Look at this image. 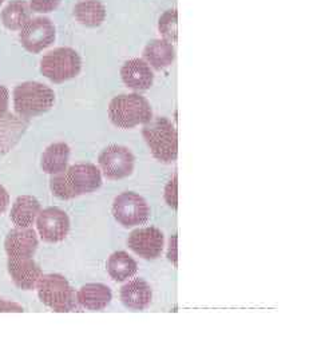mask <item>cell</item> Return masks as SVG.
<instances>
[{
	"label": "cell",
	"mask_w": 321,
	"mask_h": 361,
	"mask_svg": "<svg viewBox=\"0 0 321 361\" xmlns=\"http://www.w3.org/2000/svg\"><path fill=\"white\" fill-rule=\"evenodd\" d=\"M55 102V92L39 82H25L13 90V106L18 116L26 119L47 113Z\"/></svg>",
	"instance_id": "4"
},
{
	"label": "cell",
	"mask_w": 321,
	"mask_h": 361,
	"mask_svg": "<svg viewBox=\"0 0 321 361\" xmlns=\"http://www.w3.org/2000/svg\"><path fill=\"white\" fill-rule=\"evenodd\" d=\"M82 68L78 52L70 47H59L47 52L40 61V71L54 83H63L77 77Z\"/></svg>",
	"instance_id": "6"
},
{
	"label": "cell",
	"mask_w": 321,
	"mask_h": 361,
	"mask_svg": "<svg viewBox=\"0 0 321 361\" xmlns=\"http://www.w3.org/2000/svg\"><path fill=\"white\" fill-rule=\"evenodd\" d=\"M111 298L113 295L110 288L103 284L83 285L77 293L78 304L90 310H104Z\"/></svg>",
	"instance_id": "17"
},
{
	"label": "cell",
	"mask_w": 321,
	"mask_h": 361,
	"mask_svg": "<svg viewBox=\"0 0 321 361\" xmlns=\"http://www.w3.org/2000/svg\"><path fill=\"white\" fill-rule=\"evenodd\" d=\"M38 232L46 243H61L70 232V219L59 207H47L40 212L37 221Z\"/></svg>",
	"instance_id": "10"
},
{
	"label": "cell",
	"mask_w": 321,
	"mask_h": 361,
	"mask_svg": "<svg viewBox=\"0 0 321 361\" xmlns=\"http://www.w3.org/2000/svg\"><path fill=\"white\" fill-rule=\"evenodd\" d=\"M28 128V119L11 113L0 116V155L8 153Z\"/></svg>",
	"instance_id": "15"
},
{
	"label": "cell",
	"mask_w": 321,
	"mask_h": 361,
	"mask_svg": "<svg viewBox=\"0 0 321 361\" xmlns=\"http://www.w3.org/2000/svg\"><path fill=\"white\" fill-rule=\"evenodd\" d=\"M176 240H177V237L174 235V237H173V244H171V241H170V244L173 246V250H174V252H176ZM169 258H170V261L173 259L174 265H177V256H176V255H173V256H171V247L169 249Z\"/></svg>",
	"instance_id": "30"
},
{
	"label": "cell",
	"mask_w": 321,
	"mask_h": 361,
	"mask_svg": "<svg viewBox=\"0 0 321 361\" xmlns=\"http://www.w3.org/2000/svg\"><path fill=\"white\" fill-rule=\"evenodd\" d=\"M8 90L4 86H0V116H4L8 109Z\"/></svg>",
	"instance_id": "27"
},
{
	"label": "cell",
	"mask_w": 321,
	"mask_h": 361,
	"mask_svg": "<svg viewBox=\"0 0 321 361\" xmlns=\"http://www.w3.org/2000/svg\"><path fill=\"white\" fill-rule=\"evenodd\" d=\"M142 134L152 154L158 161L164 164L176 161L178 155V137L174 125L167 118H152V121L145 125Z\"/></svg>",
	"instance_id": "3"
},
{
	"label": "cell",
	"mask_w": 321,
	"mask_h": 361,
	"mask_svg": "<svg viewBox=\"0 0 321 361\" xmlns=\"http://www.w3.org/2000/svg\"><path fill=\"white\" fill-rule=\"evenodd\" d=\"M70 147L64 142H56L50 145L42 155V169L47 174H58L63 171L68 165Z\"/></svg>",
	"instance_id": "20"
},
{
	"label": "cell",
	"mask_w": 321,
	"mask_h": 361,
	"mask_svg": "<svg viewBox=\"0 0 321 361\" xmlns=\"http://www.w3.org/2000/svg\"><path fill=\"white\" fill-rule=\"evenodd\" d=\"M19 39L27 51L38 54L55 40V27L49 18H34L20 28Z\"/></svg>",
	"instance_id": "9"
},
{
	"label": "cell",
	"mask_w": 321,
	"mask_h": 361,
	"mask_svg": "<svg viewBox=\"0 0 321 361\" xmlns=\"http://www.w3.org/2000/svg\"><path fill=\"white\" fill-rule=\"evenodd\" d=\"M177 188H178V180H177V173L173 176V178L169 180L165 189V200H166L169 207H173L174 210L177 209L178 204V194H177Z\"/></svg>",
	"instance_id": "26"
},
{
	"label": "cell",
	"mask_w": 321,
	"mask_h": 361,
	"mask_svg": "<svg viewBox=\"0 0 321 361\" xmlns=\"http://www.w3.org/2000/svg\"><path fill=\"white\" fill-rule=\"evenodd\" d=\"M10 204V194L0 185V214L4 213Z\"/></svg>",
	"instance_id": "29"
},
{
	"label": "cell",
	"mask_w": 321,
	"mask_h": 361,
	"mask_svg": "<svg viewBox=\"0 0 321 361\" xmlns=\"http://www.w3.org/2000/svg\"><path fill=\"white\" fill-rule=\"evenodd\" d=\"M38 296L40 301L55 312H73L77 310L75 290L63 276L52 273L39 280Z\"/></svg>",
	"instance_id": "5"
},
{
	"label": "cell",
	"mask_w": 321,
	"mask_h": 361,
	"mask_svg": "<svg viewBox=\"0 0 321 361\" xmlns=\"http://www.w3.org/2000/svg\"><path fill=\"white\" fill-rule=\"evenodd\" d=\"M102 185L99 169L92 164H78L54 174L52 192L59 200H73L83 194L92 193Z\"/></svg>",
	"instance_id": "1"
},
{
	"label": "cell",
	"mask_w": 321,
	"mask_h": 361,
	"mask_svg": "<svg viewBox=\"0 0 321 361\" xmlns=\"http://www.w3.org/2000/svg\"><path fill=\"white\" fill-rule=\"evenodd\" d=\"M0 312H23V308L16 302L0 298Z\"/></svg>",
	"instance_id": "28"
},
{
	"label": "cell",
	"mask_w": 321,
	"mask_h": 361,
	"mask_svg": "<svg viewBox=\"0 0 321 361\" xmlns=\"http://www.w3.org/2000/svg\"><path fill=\"white\" fill-rule=\"evenodd\" d=\"M7 267L15 285L25 290L34 289L43 276L40 267L32 257L8 258Z\"/></svg>",
	"instance_id": "13"
},
{
	"label": "cell",
	"mask_w": 321,
	"mask_h": 361,
	"mask_svg": "<svg viewBox=\"0 0 321 361\" xmlns=\"http://www.w3.org/2000/svg\"><path fill=\"white\" fill-rule=\"evenodd\" d=\"M145 61L152 65L155 70H164L174 62L176 51L170 42L165 39H155L145 47Z\"/></svg>",
	"instance_id": "18"
},
{
	"label": "cell",
	"mask_w": 321,
	"mask_h": 361,
	"mask_svg": "<svg viewBox=\"0 0 321 361\" xmlns=\"http://www.w3.org/2000/svg\"><path fill=\"white\" fill-rule=\"evenodd\" d=\"M61 0H30V7L32 11L39 13H49L56 10Z\"/></svg>",
	"instance_id": "25"
},
{
	"label": "cell",
	"mask_w": 321,
	"mask_h": 361,
	"mask_svg": "<svg viewBox=\"0 0 321 361\" xmlns=\"http://www.w3.org/2000/svg\"><path fill=\"white\" fill-rule=\"evenodd\" d=\"M113 216L125 228L143 225L150 216V207L140 194L125 192L113 202Z\"/></svg>",
	"instance_id": "7"
},
{
	"label": "cell",
	"mask_w": 321,
	"mask_h": 361,
	"mask_svg": "<svg viewBox=\"0 0 321 361\" xmlns=\"http://www.w3.org/2000/svg\"><path fill=\"white\" fill-rule=\"evenodd\" d=\"M121 77L125 85L135 91L149 90L153 86L155 74L143 59H130L121 68Z\"/></svg>",
	"instance_id": "14"
},
{
	"label": "cell",
	"mask_w": 321,
	"mask_h": 361,
	"mask_svg": "<svg viewBox=\"0 0 321 361\" xmlns=\"http://www.w3.org/2000/svg\"><path fill=\"white\" fill-rule=\"evenodd\" d=\"M109 116L116 128L133 129L150 122L153 110L147 99L140 94H122L109 104Z\"/></svg>",
	"instance_id": "2"
},
{
	"label": "cell",
	"mask_w": 321,
	"mask_h": 361,
	"mask_svg": "<svg viewBox=\"0 0 321 361\" xmlns=\"http://www.w3.org/2000/svg\"><path fill=\"white\" fill-rule=\"evenodd\" d=\"M152 298V288L142 279H134L121 289V301L128 310H145L150 305Z\"/></svg>",
	"instance_id": "16"
},
{
	"label": "cell",
	"mask_w": 321,
	"mask_h": 361,
	"mask_svg": "<svg viewBox=\"0 0 321 361\" xmlns=\"http://www.w3.org/2000/svg\"><path fill=\"white\" fill-rule=\"evenodd\" d=\"M164 234L155 226L140 228L128 235V245L135 255L145 259H155L164 250Z\"/></svg>",
	"instance_id": "11"
},
{
	"label": "cell",
	"mask_w": 321,
	"mask_h": 361,
	"mask_svg": "<svg viewBox=\"0 0 321 361\" xmlns=\"http://www.w3.org/2000/svg\"><path fill=\"white\" fill-rule=\"evenodd\" d=\"M4 249L8 258L32 257L38 249L37 233L31 228H16L6 237Z\"/></svg>",
	"instance_id": "12"
},
{
	"label": "cell",
	"mask_w": 321,
	"mask_h": 361,
	"mask_svg": "<svg viewBox=\"0 0 321 361\" xmlns=\"http://www.w3.org/2000/svg\"><path fill=\"white\" fill-rule=\"evenodd\" d=\"M31 16V7L25 0H13L1 11V22L8 30H20Z\"/></svg>",
	"instance_id": "23"
},
{
	"label": "cell",
	"mask_w": 321,
	"mask_h": 361,
	"mask_svg": "<svg viewBox=\"0 0 321 361\" xmlns=\"http://www.w3.org/2000/svg\"><path fill=\"white\" fill-rule=\"evenodd\" d=\"M98 161L106 178L116 180L131 176L135 158L128 147L111 145L99 154Z\"/></svg>",
	"instance_id": "8"
},
{
	"label": "cell",
	"mask_w": 321,
	"mask_h": 361,
	"mask_svg": "<svg viewBox=\"0 0 321 361\" xmlns=\"http://www.w3.org/2000/svg\"><path fill=\"white\" fill-rule=\"evenodd\" d=\"M4 3V0H0V4H3Z\"/></svg>",
	"instance_id": "31"
},
{
	"label": "cell",
	"mask_w": 321,
	"mask_h": 361,
	"mask_svg": "<svg viewBox=\"0 0 321 361\" xmlns=\"http://www.w3.org/2000/svg\"><path fill=\"white\" fill-rule=\"evenodd\" d=\"M40 213V204L35 197H18L11 209V219L18 228H30Z\"/></svg>",
	"instance_id": "19"
},
{
	"label": "cell",
	"mask_w": 321,
	"mask_h": 361,
	"mask_svg": "<svg viewBox=\"0 0 321 361\" xmlns=\"http://www.w3.org/2000/svg\"><path fill=\"white\" fill-rule=\"evenodd\" d=\"M74 15L83 26L99 27L106 19V7L99 0H85L75 6Z\"/></svg>",
	"instance_id": "21"
},
{
	"label": "cell",
	"mask_w": 321,
	"mask_h": 361,
	"mask_svg": "<svg viewBox=\"0 0 321 361\" xmlns=\"http://www.w3.org/2000/svg\"><path fill=\"white\" fill-rule=\"evenodd\" d=\"M158 30L165 40L174 43L178 38V13L177 10H167L161 15Z\"/></svg>",
	"instance_id": "24"
},
{
	"label": "cell",
	"mask_w": 321,
	"mask_h": 361,
	"mask_svg": "<svg viewBox=\"0 0 321 361\" xmlns=\"http://www.w3.org/2000/svg\"><path fill=\"white\" fill-rule=\"evenodd\" d=\"M106 267L109 274L116 281H126L138 271V265L134 261V258L123 250L113 253L109 258Z\"/></svg>",
	"instance_id": "22"
}]
</instances>
